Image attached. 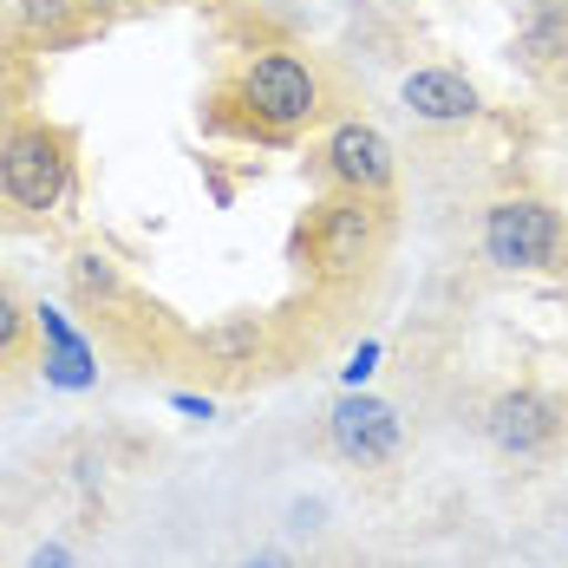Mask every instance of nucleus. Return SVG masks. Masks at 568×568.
I'll list each match as a JSON object with an SVG mask.
<instances>
[{"mask_svg":"<svg viewBox=\"0 0 568 568\" xmlns=\"http://www.w3.org/2000/svg\"><path fill=\"white\" fill-rule=\"evenodd\" d=\"M334 118H341V92H334L327 59L294 47V40H268V47H248L216 79L203 131L210 138H235V144L282 151V144L334 124Z\"/></svg>","mask_w":568,"mask_h":568,"instance_id":"f257e3e1","label":"nucleus"},{"mask_svg":"<svg viewBox=\"0 0 568 568\" xmlns=\"http://www.w3.org/2000/svg\"><path fill=\"white\" fill-rule=\"evenodd\" d=\"M65 301H72V321L105 346L112 359H124V366L164 373V366L183 359V334L190 327H176L171 307L151 301L144 287L124 275V262L105 242H92V235L65 248Z\"/></svg>","mask_w":568,"mask_h":568,"instance_id":"f03ea898","label":"nucleus"},{"mask_svg":"<svg viewBox=\"0 0 568 568\" xmlns=\"http://www.w3.org/2000/svg\"><path fill=\"white\" fill-rule=\"evenodd\" d=\"M386 248H393V203L346 196V190H327L294 229V268L307 294H327V301H353L379 275Z\"/></svg>","mask_w":568,"mask_h":568,"instance_id":"7ed1b4c3","label":"nucleus"},{"mask_svg":"<svg viewBox=\"0 0 568 568\" xmlns=\"http://www.w3.org/2000/svg\"><path fill=\"white\" fill-rule=\"evenodd\" d=\"M79 183V131L59 118H7L0 124V210L20 223H47L72 203Z\"/></svg>","mask_w":568,"mask_h":568,"instance_id":"20e7f679","label":"nucleus"},{"mask_svg":"<svg viewBox=\"0 0 568 568\" xmlns=\"http://www.w3.org/2000/svg\"><path fill=\"white\" fill-rule=\"evenodd\" d=\"M477 248L504 275H562L568 268V216L542 190H504L484 203Z\"/></svg>","mask_w":568,"mask_h":568,"instance_id":"39448f33","label":"nucleus"},{"mask_svg":"<svg viewBox=\"0 0 568 568\" xmlns=\"http://www.w3.org/2000/svg\"><path fill=\"white\" fill-rule=\"evenodd\" d=\"M190 379H203L210 393H242L268 373H282V346H275V314H223L210 327H190L183 334V359H176Z\"/></svg>","mask_w":568,"mask_h":568,"instance_id":"423d86ee","label":"nucleus"},{"mask_svg":"<svg viewBox=\"0 0 568 568\" xmlns=\"http://www.w3.org/2000/svg\"><path fill=\"white\" fill-rule=\"evenodd\" d=\"M314 176L327 190L346 196H373V203H393L398 196V158L393 138L366 118H334L321 138H314Z\"/></svg>","mask_w":568,"mask_h":568,"instance_id":"0eeeda50","label":"nucleus"},{"mask_svg":"<svg viewBox=\"0 0 568 568\" xmlns=\"http://www.w3.org/2000/svg\"><path fill=\"white\" fill-rule=\"evenodd\" d=\"M321 445L341 457V464H353V470H386L405 452V418H398L386 398L346 386L327 405V418H321Z\"/></svg>","mask_w":568,"mask_h":568,"instance_id":"6e6552de","label":"nucleus"},{"mask_svg":"<svg viewBox=\"0 0 568 568\" xmlns=\"http://www.w3.org/2000/svg\"><path fill=\"white\" fill-rule=\"evenodd\" d=\"M484 438L504 457H549L568 438V393L504 386V393L484 405Z\"/></svg>","mask_w":568,"mask_h":568,"instance_id":"1a4fd4ad","label":"nucleus"},{"mask_svg":"<svg viewBox=\"0 0 568 568\" xmlns=\"http://www.w3.org/2000/svg\"><path fill=\"white\" fill-rule=\"evenodd\" d=\"M398 99H405V112L418 118V124H438V131L484 118L477 85H470L457 65H418V72H405V79H398Z\"/></svg>","mask_w":568,"mask_h":568,"instance_id":"9d476101","label":"nucleus"},{"mask_svg":"<svg viewBox=\"0 0 568 568\" xmlns=\"http://www.w3.org/2000/svg\"><path fill=\"white\" fill-rule=\"evenodd\" d=\"M7 33L27 53H65V47H85L99 27L79 13V0H7Z\"/></svg>","mask_w":568,"mask_h":568,"instance_id":"9b49d317","label":"nucleus"},{"mask_svg":"<svg viewBox=\"0 0 568 568\" xmlns=\"http://www.w3.org/2000/svg\"><path fill=\"white\" fill-rule=\"evenodd\" d=\"M40 359V301H27L13 275H0V379Z\"/></svg>","mask_w":568,"mask_h":568,"instance_id":"f8f14e48","label":"nucleus"},{"mask_svg":"<svg viewBox=\"0 0 568 568\" xmlns=\"http://www.w3.org/2000/svg\"><path fill=\"white\" fill-rule=\"evenodd\" d=\"M158 7H171V0H79V13L105 33L118 20H138V13H158Z\"/></svg>","mask_w":568,"mask_h":568,"instance_id":"ddd939ff","label":"nucleus"},{"mask_svg":"<svg viewBox=\"0 0 568 568\" xmlns=\"http://www.w3.org/2000/svg\"><path fill=\"white\" fill-rule=\"evenodd\" d=\"M373 359H379V346L366 341V346H359V353H353V366H346V386H359V379L373 373Z\"/></svg>","mask_w":568,"mask_h":568,"instance_id":"4468645a","label":"nucleus"},{"mask_svg":"<svg viewBox=\"0 0 568 568\" xmlns=\"http://www.w3.org/2000/svg\"><path fill=\"white\" fill-rule=\"evenodd\" d=\"M248 568H287L282 556H262V562H248Z\"/></svg>","mask_w":568,"mask_h":568,"instance_id":"2eb2a0df","label":"nucleus"}]
</instances>
